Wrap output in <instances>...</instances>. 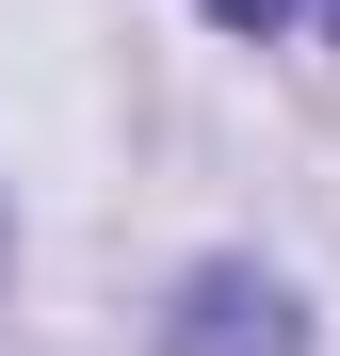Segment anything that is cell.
Instances as JSON below:
<instances>
[{
  "label": "cell",
  "mask_w": 340,
  "mask_h": 356,
  "mask_svg": "<svg viewBox=\"0 0 340 356\" xmlns=\"http://www.w3.org/2000/svg\"><path fill=\"white\" fill-rule=\"evenodd\" d=\"M292 17H324V33H340V0H292Z\"/></svg>",
  "instance_id": "7a4b0ae2"
},
{
  "label": "cell",
  "mask_w": 340,
  "mask_h": 356,
  "mask_svg": "<svg viewBox=\"0 0 340 356\" xmlns=\"http://www.w3.org/2000/svg\"><path fill=\"white\" fill-rule=\"evenodd\" d=\"M162 356H308V324H292V291H275V275L211 259L179 308H162Z\"/></svg>",
  "instance_id": "6da1fadb"
}]
</instances>
